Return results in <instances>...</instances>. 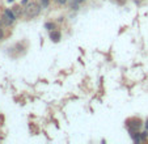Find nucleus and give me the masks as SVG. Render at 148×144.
Wrapping results in <instances>:
<instances>
[{"mask_svg": "<svg viewBox=\"0 0 148 144\" xmlns=\"http://www.w3.org/2000/svg\"><path fill=\"white\" fill-rule=\"evenodd\" d=\"M41 12V5H38L37 3H30L28 7L25 8V14L28 19H33V17H37Z\"/></svg>", "mask_w": 148, "mask_h": 144, "instance_id": "f257e3e1", "label": "nucleus"}, {"mask_svg": "<svg viewBox=\"0 0 148 144\" xmlns=\"http://www.w3.org/2000/svg\"><path fill=\"white\" fill-rule=\"evenodd\" d=\"M50 38H51V41H54V42H59V39H60V33L53 30L50 33Z\"/></svg>", "mask_w": 148, "mask_h": 144, "instance_id": "f03ea898", "label": "nucleus"}, {"mask_svg": "<svg viewBox=\"0 0 148 144\" xmlns=\"http://www.w3.org/2000/svg\"><path fill=\"white\" fill-rule=\"evenodd\" d=\"M4 14H5V16L8 17V19L11 20L12 22H13L14 20H16V14L13 13V11H9V9H5V11H4Z\"/></svg>", "mask_w": 148, "mask_h": 144, "instance_id": "7ed1b4c3", "label": "nucleus"}, {"mask_svg": "<svg viewBox=\"0 0 148 144\" xmlns=\"http://www.w3.org/2000/svg\"><path fill=\"white\" fill-rule=\"evenodd\" d=\"M49 4H50V0H39V5H41V8H47Z\"/></svg>", "mask_w": 148, "mask_h": 144, "instance_id": "20e7f679", "label": "nucleus"}, {"mask_svg": "<svg viewBox=\"0 0 148 144\" xmlns=\"http://www.w3.org/2000/svg\"><path fill=\"white\" fill-rule=\"evenodd\" d=\"M12 11H13V13L16 14V17H17V16H20V14H21V11H20V7H18V5L13 7V9H12Z\"/></svg>", "mask_w": 148, "mask_h": 144, "instance_id": "39448f33", "label": "nucleus"}, {"mask_svg": "<svg viewBox=\"0 0 148 144\" xmlns=\"http://www.w3.org/2000/svg\"><path fill=\"white\" fill-rule=\"evenodd\" d=\"M46 28H47L49 30H53V29L55 28V25H54V24H50V22H49V24H46Z\"/></svg>", "mask_w": 148, "mask_h": 144, "instance_id": "423d86ee", "label": "nucleus"}, {"mask_svg": "<svg viewBox=\"0 0 148 144\" xmlns=\"http://www.w3.org/2000/svg\"><path fill=\"white\" fill-rule=\"evenodd\" d=\"M56 3H59V4H66V1H67V0H55Z\"/></svg>", "mask_w": 148, "mask_h": 144, "instance_id": "0eeeda50", "label": "nucleus"}, {"mask_svg": "<svg viewBox=\"0 0 148 144\" xmlns=\"http://www.w3.org/2000/svg\"><path fill=\"white\" fill-rule=\"evenodd\" d=\"M3 38V30H1V26H0V39Z\"/></svg>", "mask_w": 148, "mask_h": 144, "instance_id": "6e6552de", "label": "nucleus"}, {"mask_svg": "<svg viewBox=\"0 0 148 144\" xmlns=\"http://www.w3.org/2000/svg\"><path fill=\"white\" fill-rule=\"evenodd\" d=\"M75 1H77V3H80V1H84V0H75Z\"/></svg>", "mask_w": 148, "mask_h": 144, "instance_id": "1a4fd4ad", "label": "nucleus"}, {"mask_svg": "<svg viewBox=\"0 0 148 144\" xmlns=\"http://www.w3.org/2000/svg\"><path fill=\"white\" fill-rule=\"evenodd\" d=\"M145 127L148 128V121H147V122H145Z\"/></svg>", "mask_w": 148, "mask_h": 144, "instance_id": "9d476101", "label": "nucleus"}, {"mask_svg": "<svg viewBox=\"0 0 148 144\" xmlns=\"http://www.w3.org/2000/svg\"><path fill=\"white\" fill-rule=\"evenodd\" d=\"M8 1H9V3H11V1H13V0H8Z\"/></svg>", "mask_w": 148, "mask_h": 144, "instance_id": "9b49d317", "label": "nucleus"}]
</instances>
